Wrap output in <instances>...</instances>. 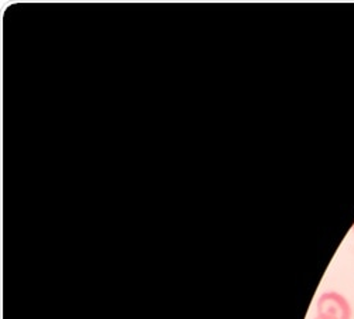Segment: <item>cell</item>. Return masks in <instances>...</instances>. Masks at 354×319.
<instances>
[{
  "label": "cell",
  "instance_id": "obj_3",
  "mask_svg": "<svg viewBox=\"0 0 354 319\" xmlns=\"http://www.w3.org/2000/svg\"><path fill=\"white\" fill-rule=\"evenodd\" d=\"M353 233H354V224H353Z\"/></svg>",
  "mask_w": 354,
  "mask_h": 319
},
{
  "label": "cell",
  "instance_id": "obj_2",
  "mask_svg": "<svg viewBox=\"0 0 354 319\" xmlns=\"http://www.w3.org/2000/svg\"><path fill=\"white\" fill-rule=\"evenodd\" d=\"M313 319H324V318H320V316H317V315H316Z\"/></svg>",
  "mask_w": 354,
  "mask_h": 319
},
{
  "label": "cell",
  "instance_id": "obj_1",
  "mask_svg": "<svg viewBox=\"0 0 354 319\" xmlns=\"http://www.w3.org/2000/svg\"><path fill=\"white\" fill-rule=\"evenodd\" d=\"M316 315L324 319H351L353 309L343 294L328 291L319 297L316 302Z\"/></svg>",
  "mask_w": 354,
  "mask_h": 319
}]
</instances>
